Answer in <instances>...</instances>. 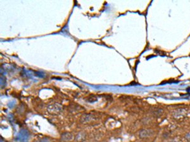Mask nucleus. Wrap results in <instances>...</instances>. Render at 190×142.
Listing matches in <instances>:
<instances>
[{"label": "nucleus", "instance_id": "1", "mask_svg": "<svg viewBox=\"0 0 190 142\" xmlns=\"http://www.w3.org/2000/svg\"><path fill=\"white\" fill-rule=\"evenodd\" d=\"M62 110V106L59 104H53L48 106L47 107V111L49 114H58L60 113Z\"/></svg>", "mask_w": 190, "mask_h": 142}, {"label": "nucleus", "instance_id": "2", "mask_svg": "<svg viewBox=\"0 0 190 142\" xmlns=\"http://www.w3.org/2000/svg\"><path fill=\"white\" fill-rule=\"evenodd\" d=\"M153 131L151 130H148V129H143L141 130L140 133H139V137L141 138H148L150 136H151L153 134Z\"/></svg>", "mask_w": 190, "mask_h": 142}, {"label": "nucleus", "instance_id": "3", "mask_svg": "<svg viewBox=\"0 0 190 142\" xmlns=\"http://www.w3.org/2000/svg\"><path fill=\"white\" fill-rule=\"evenodd\" d=\"M73 138V135L69 132L64 133L61 135V139L63 141H69Z\"/></svg>", "mask_w": 190, "mask_h": 142}, {"label": "nucleus", "instance_id": "4", "mask_svg": "<svg viewBox=\"0 0 190 142\" xmlns=\"http://www.w3.org/2000/svg\"><path fill=\"white\" fill-rule=\"evenodd\" d=\"M185 112L186 111L185 109H179L178 110H176V111H174V116L176 117H179L180 116H182L185 114Z\"/></svg>", "mask_w": 190, "mask_h": 142}, {"label": "nucleus", "instance_id": "5", "mask_svg": "<svg viewBox=\"0 0 190 142\" xmlns=\"http://www.w3.org/2000/svg\"><path fill=\"white\" fill-rule=\"evenodd\" d=\"M84 139H85V135L84 133H79L76 137V140L78 142H81L83 140H84Z\"/></svg>", "mask_w": 190, "mask_h": 142}, {"label": "nucleus", "instance_id": "6", "mask_svg": "<svg viewBox=\"0 0 190 142\" xmlns=\"http://www.w3.org/2000/svg\"><path fill=\"white\" fill-rule=\"evenodd\" d=\"M91 118V117H90V115H89V114L84 115L81 117V121H83V123L84 122H89L90 121Z\"/></svg>", "mask_w": 190, "mask_h": 142}, {"label": "nucleus", "instance_id": "7", "mask_svg": "<svg viewBox=\"0 0 190 142\" xmlns=\"http://www.w3.org/2000/svg\"><path fill=\"white\" fill-rule=\"evenodd\" d=\"M185 138L188 141H190V132H188L186 133V134L185 135Z\"/></svg>", "mask_w": 190, "mask_h": 142}, {"label": "nucleus", "instance_id": "8", "mask_svg": "<svg viewBox=\"0 0 190 142\" xmlns=\"http://www.w3.org/2000/svg\"><path fill=\"white\" fill-rule=\"evenodd\" d=\"M168 142H178V141L176 140H171L169 141Z\"/></svg>", "mask_w": 190, "mask_h": 142}, {"label": "nucleus", "instance_id": "9", "mask_svg": "<svg viewBox=\"0 0 190 142\" xmlns=\"http://www.w3.org/2000/svg\"><path fill=\"white\" fill-rule=\"evenodd\" d=\"M187 142H190V141H187Z\"/></svg>", "mask_w": 190, "mask_h": 142}]
</instances>
